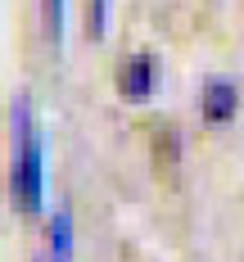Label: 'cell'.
Returning <instances> with one entry per match:
<instances>
[{
  "label": "cell",
  "mask_w": 244,
  "mask_h": 262,
  "mask_svg": "<svg viewBox=\"0 0 244 262\" xmlns=\"http://www.w3.org/2000/svg\"><path fill=\"white\" fill-rule=\"evenodd\" d=\"M9 140H14V154H9V194L27 217H41L46 212V131L36 122V108L23 91L14 95L9 104Z\"/></svg>",
  "instance_id": "6da1fadb"
},
{
  "label": "cell",
  "mask_w": 244,
  "mask_h": 262,
  "mask_svg": "<svg viewBox=\"0 0 244 262\" xmlns=\"http://www.w3.org/2000/svg\"><path fill=\"white\" fill-rule=\"evenodd\" d=\"M41 262H50V258H41Z\"/></svg>",
  "instance_id": "52a82bcc"
},
{
  "label": "cell",
  "mask_w": 244,
  "mask_h": 262,
  "mask_svg": "<svg viewBox=\"0 0 244 262\" xmlns=\"http://www.w3.org/2000/svg\"><path fill=\"white\" fill-rule=\"evenodd\" d=\"M77 253V222H73V208L68 204H54L50 217H46V258L50 262H73Z\"/></svg>",
  "instance_id": "277c9868"
},
{
  "label": "cell",
  "mask_w": 244,
  "mask_h": 262,
  "mask_svg": "<svg viewBox=\"0 0 244 262\" xmlns=\"http://www.w3.org/2000/svg\"><path fill=\"white\" fill-rule=\"evenodd\" d=\"M108 27V0H91V36H104Z\"/></svg>",
  "instance_id": "8992f818"
},
{
  "label": "cell",
  "mask_w": 244,
  "mask_h": 262,
  "mask_svg": "<svg viewBox=\"0 0 244 262\" xmlns=\"http://www.w3.org/2000/svg\"><path fill=\"white\" fill-rule=\"evenodd\" d=\"M46 27H50L54 46H63V32H68V0H46Z\"/></svg>",
  "instance_id": "5b68a950"
},
{
  "label": "cell",
  "mask_w": 244,
  "mask_h": 262,
  "mask_svg": "<svg viewBox=\"0 0 244 262\" xmlns=\"http://www.w3.org/2000/svg\"><path fill=\"white\" fill-rule=\"evenodd\" d=\"M235 113H240V81L226 77V73L204 77V86H199V118L208 127H226V122H235Z\"/></svg>",
  "instance_id": "7a4b0ae2"
},
{
  "label": "cell",
  "mask_w": 244,
  "mask_h": 262,
  "mask_svg": "<svg viewBox=\"0 0 244 262\" xmlns=\"http://www.w3.org/2000/svg\"><path fill=\"white\" fill-rule=\"evenodd\" d=\"M154 86H159V59L154 54H127L122 59V68H118V91H122V100H131V104H145L149 95H154Z\"/></svg>",
  "instance_id": "3957f363"
}]
</instances>
